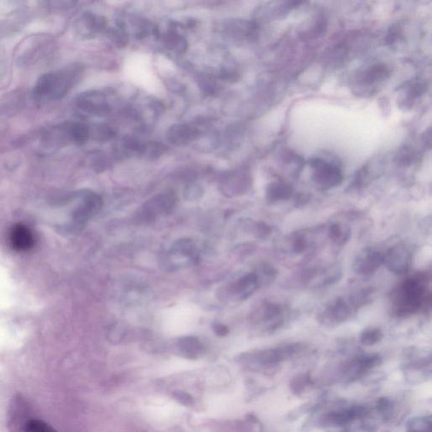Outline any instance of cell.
Here are the masks:
<instances>
[{"label":"cell","mask_w":432,"mask_h":432,"mask_svg":"<svg viewBox=\"0 0 432 432\" xmlns=\"http://www.w3.org/2000/svg\"><path fill=\"white\" fill-rule=\"evenodd\" d=\"M82 69L79 65H71L44 73L33 88V99L40 104L58 101L79 82Z\"/></svg>","instance_id":"6da1fadb"},{"label":"cell","mask_w":432,"mask_h":432,"mask_svg":"<svg viewBox=\"0 0 432 432\" xmlns=\"http://www.w3.org/2000/svg\"><path fill=\"white\" fill-rule=\"evenodd\" d=\"M429 278L427 274H417L404 280L395 289L392 302L394 311L398 317L416 315L430 301L428 291Z\"/></svg>","instance_id":"7a4b0ae2"},{"label":"cell","mask_w":432,"mask_h":432,"mask_svg":"<svg viewBox=\"0 0 432 432\" xmlns=\"http://www.w3.org/2000/svg\"><path fill=\"white\" fill-rule=\"evenodd\" d=\"M90 138V128L77 122H66L52 128L46 135L47 143L54 146L65 144L83 145Z\"/></svg>","instance_id":"3957f363"},{"label":"cell","mask_w":432,"mask_h":432,"mask_svg":"<svg viewBox=\"0 0 432 432\" xmlns=\"http://www.w3.org/2000/svg\"><path fill=\"white\" fill-rule=\"evenodd\" d=\"M310 166L312 169L313 183L320 190H332L341 185L344 179L341 168L334 162L317 157L312 159Z\"/></svg>","instance_id":"277c9868"},{"label":"cell","mask_w":432,"mask_h":432,"mask_svg":"<svg viewBox=\"0 0 432 432\" xmlns=\"http://www.w3.org/2000/svg\"><path fill=\"white\" fill-rule=\"evenodd\" d=\"M356 312L349 297H339L324 306L317 315V320L323 326L334 327L346 322Z\"/></svg>","instance_id":"5b68a950"},{"label":"cell","mask_w":432,"mask_h":432,"mask_svg":"<svg viewBox=\"0 0 432 432\" xmlns=\"http://www.w3.org/2000/svg\"><path fill=\"white\" fill-rule=\"evenodd\" d=\"M289 316V309L277 302H264L253 315V322L263 325L269 332H275L284 326Z\"/></svg>","instance_id":"8992f818"},{"label":"cell","mask_w":432,"mask_h":432,"mask_svg":"<svg viewBox=\"0 0 432 432\" xmlns=\"http://www.w3.org/2000/svg\"><path fill=\"white\" fill-rule=\"evenodd\" d=\"M412 260L411 250L405 243H398L384 253V265L395 275L407 273L411 269Z\"/></svg>","instance_id":"52a82bcc"},{"label":"cell","mask_w":432,"mask_h":432,"mask_svg":"<svg viewBox=\"0 0 432 432\" xmlns=\"http://www.w3.org/2000/svg\"><path fill=\"white\" fill-rule=\"evenodd\" d=\"M384 265V253L367 247L361 251L354 258L353 271L356 275L369 276L375 274Z\"/></svg>","instance_id":"ba28073f"},{"label":"cell","mask_w":432,"mask_h":432,"mask_svg":"<svg viewBox=\"0 0 432 432\" xmlns=\"http://www.w3.org/2000/svg\"><path fill=\"white\" fill-rule=\"evenodd\" d=\"M77 106L83 113L94 116L105 115L109 109L105 95L98 91L87 92L80 95Z\"/></svg>","instance_id":"9c48e42d"},{"label":"cell","mask_w":432,"mask_h":432,"mask_svg":"<svg viewBox=\"0 0 432 432\" xmlns=\"http://www.w3.org/2000/svg\"><path fill=\"white\" fill-rule=\"evenodd\" d=\"M391 71L389 67L384 64H376L365 69L361 73L359 81L361 86L374 90L379 84L389 79Z\"/></svg>","instance_id":"30bf717a"},{"label":"cell","mask_w":432,"mask_h":432,"mask_svg":"<svg viewBox=\"0 0 432 432\" xmlns=\"http://www.w3.org/2000/svg\"><path fill=\"white\" fill-rule=\"evenodd\" d=\"M176 205L175 195L172 193H165L157 195L146 203L145 215L146 219H154L157 214H166L172 212Z\"/></svg>","instance_id":"8fae6325"},{"label":"cell","mask_w":432,"mask_h":432,"mask_svg":"<svg viewBox=\"0 0 432 432\" xmlns=\"http://www.w3.org/2000/svg\"><path fill=\"white\" fill-rule=\"evenodd\" d=\"M10 241L14 250L25 252L34 246L35 239L34 235L27 227L17 224L11 229Z\"/></svg>","instance_id":"7c38bea8"},{"label":"cell","mask_w":432,"mask_h":432,"mask_svg":"<svg viewBox=\"0 0 432 432\" xmlns=\"http://www.w3.org/2000/svg\"><path fill=\"white\" fill-rule=\"evenodd\" d=\"M252 180L249 173L238 171L229 175L223 183L225 192L232 195H241L250 190Z\"/></svg>","instance_id":"4fadbf2b"},{"label":"cell","mask_w":432,"mask_h":432,"mask_svg":"<svg viewBox=\"0 0 432 432\" xmlns=\"http://www.w3.org/2000/svg\"><path fill=\"white\" fill-rule=\"evenodd\" d=\"M199 132L196 128L188 124H175L170 128L168 139L177 146H187L198 138Z\"/></svg>","instance_id":"5bb4252c"},{"label":"cell","mask_w":432,"mask_h":432,"mask_svg":"<svg viewBox=\"0 0 432 432\" xmlns=\"http://www.w3.org/2000/svg\"><path fill=\"white\" fill-rule=\"evenodd\" d=\"M293 194V187L282 181H275L269 183L266 188V198L271 204L289 201Z\"/></svg>","instance_id":"9a60e30c"},{"label":"cell","mask_w":432,"mask_h":432,"mask_svg":"<svg viewBox=\"0 0 432 432\" xmlns=\"http://www.w3.org/2000/svg\"><path fill=\"white\" fill-rule=\"evenodd\" d=\"M260 283V280L257 273H249L234 283L232 291H234V294L238 295L240 299L246 300L257 290Z\"/></svg>","instance_id":"2e32d148"},{"label":"cell","mask_w":432,"mask_h":432,"mask_svg":"<svg viewBox=\"0 0 432 432\" xmlns=\"http://www.w3.org/2000/svg\"><path fill=\"white\" fill-rule=\"evenodd\" d=\"M106 27V21L102 17L94 14H84L78 22L79 32L84 36H93L103 31Z\"/></svg>","instance_id":"e0dca14e"},{"label":"cell","mask_w":432,"mask_h":432,"mask_svg":"<svg viewBox=\"0 0 432 432\" xmlns=\"http://www.w3.org/2000/svg\"><path fill=\"white\" fill-rule=\"evenodd\" d=\"M229 35L236 40L251 41L257 35V25L252 22L236 21L232 22L227 27Z\"/></svg>","instance_id":"ac0fdd59"},{"label":"cell","mask_w":432,"mask_h":432,"mask_svg":"<svg viewBox=\"0 0 432 432\" xmlns=\"http://www.w3.org/2000/svg\"><path fill=\"white\" fill-rule=\"evenodd\" d=\"M327 236L334 245L343 247L352 238V229L341 223H332L328 227Z\"/></svg>","instance_id":"d6986e66"},{"label":"cell","mask_w":432,"mask_h":432,"mask_svg":"<svg viewBox=\"0 0 432 432\" xmlns=\"http://www.w3.org/2000/svg\"><path fill=\"white\" fill-rule=\"evenodd\" d=\"M291 249L295 254H304L313 247V240L306 231L293 234L290 240Z\"/></svg>","instance_id":"ffe728a7"},{"label":"cell","mask_w":432,"mask_h":432,"mask_svg":"<svg viewBox=\"0 0 432 432\" xmlns=\"http://www.w3.org/2000/svg\"><path fill=\"white\" fill-rule=\"evenodd\" d=\"M172 253L184 257L196 258V247L190 239H181L174 243L172 249Z\"/></svg>","instance_id":"44dd1931"},{"label":"cell","mask_w":432,"mask_h":432,"mask_svg":"<svg viewBox=\"0 0 432 432\" xmlns=\"http://www.w3.org/2000/svg\"><path fill=\"white\" fill-rule=\"evenodd\" d=\"M363 413L361 408H353L345 411L331 413L330 420L334 424H343L352 422V420L360 416Z\"/></svg>","instance_id":"7402d4cb"},{"label":"cell","mask_w":432,"mask_h":432,"mask_svg":"<svg viewBox=\"0 0 432 432\" xmlns=\"http://www.w3.org/2000/svg\"><path fill=\"white\" fill-rule=\"evenodd\" d=\"M383 333L381 328L371 327L365 328L361 334L360 341L364 345H374L382 341Z\"/></svg>","instance_id":"603a6c76"},{"label":"cell","mask_w":432,"mask_h":432,"mask_svg":"<svg viewBox=\"0 0 432 432\" xmlns=\"http://www.w3.org/2000/svg\"><path fill=\"white\" fill-rule=\"evenodd\" d=\"M164 43L166 47L169 50L175 52V53H183L186 49V42L182 36L175 34V33L170 32L164 36Z\"/></svg>","instance_id":"cb8c5ba5"},{"label":"cell","mask_w":432,"mask_h":432,"mask_svg":"<svg viewBox=\"0 0 432 432\" xmlns=\"http://www.w3.org/2000/svg\"><path fill=\"white\" fill-rule=\"evenodd\" d=\"M179 347L184 354L192 356L201 352L202 348L201 343L195 337H184L180 339Z\"/></svg>","instance_id":"d4e9b609"},{"label":"cell","mask_w":432,"mask_h":432,"mask_svg":"<svg viewBox=\"0 0 432 432\" xmlns=\"http://www.w3.org/2000/svg\"><path fill=\"white\" fill-rule=\"evenodd\" d=\"M249 227H250L253 234L260 239L268 238L272 232L271 227L264 223H254V221H250Z\"/></svg>","instance_id":"484cf974"},{"label":"cell","mask_w":432,"mask_h":432,"mask_svg":"<svg viewBox=\"0 0 432 432\" xmlns=\"http://www.w3.org/2000/svg\"><path fill=\"white\" fill-rule=\"evenodd\" d=\"M407 88L408 99L412 102L413 100L420 98L426 91L427 84L423 81L417 80L409 84Z\"/></svg>","instance_id":"4316f807"},{"label":"cell","mask_w":432,"mask_h":432,"mask_svg":"<svg viewBox=\"0 0 432 432\" xmlns=\"http://www.w3.org/2000/svg\"><path fill=\"white\" fill-rule=\"evenodd\" d=\"M371 180L370 172L367 168H363L357 172V174L354 177V179L352 183V187L354 190H361L367 185Z\"/></svg>","instance_id":"83f0119b"},{"label":"cell","mask_w":432,"mask_h":432,"mask_svg":"<svg viewBox=\"0 0 432 432\" xmlns=\"http://www.w3.org/2000/svg\"><path fill=\"white\" fill-rule=\"evenodd\" d=\"M416 160V154L411 148L405 147L398 155V163L404 166L411 165Z\"/></svg>","instance_id":"f1b7e54d"},{"label":"cell","mask_w":432,"mask_h":432,"mask_svg":"<svg viewBox=\"0 0 432 432\" xmlns=\"http://www.w3.org/2000/svg\"><path fill=\"white\" fill-rule=\"evenodd\" d=\"M203 194H204V190L198 184H190L184 191V197L190 201H198V199L202 198Z\"/></svg>","instance_id":"f546056e"},{"label":"cell","mask_w":432,"mask_h":432,"mask_svg":"<svg viewBox=\"0 0 432 432\" xmlns=\"http://www.w3.org/2000/svg\"><path fill=\"white\" fill-rule=\"evenodd\" d=\"M91 134H93L95 139L101 140V141H106V140L112 139L114 135H115V133H114L112 128L106 126V125H102V126L95 128L93 133L90 132V136Z\"/></svg>","instance_id":"4dcf8cb0"},{"label":"cell","mask_w":432,"mask_h":432,"mask_svg":"<svg viewBox=\"0 0 432 432\" xmlns=\"http://www.w3.org/2000/svg\"><path fill=\"white\" fill-rule=\"evenodd\" d=\"M110 39L118 47L126 45L128 41L126 32L123 29H113L109 32Z\"/></svg>","instance_id":"1f68e13d"},{"label":"cell","mask_w":432,"mask_h":432,"mask_svg":"<svg viewBox=\"0 0 432 432\" xmlns=\"http://www.w3.org/2000/svg\"><path fill=\"white\" fill-rule=\"evenodd\" d=\"M261 274L267 279L268 282H271V280H275L277 275H278V271H276L275 267H273L271 264H263L261 266L260 269Z\"/></svg>","instance_id":"d6a6232c"},{"label":"cell","mask_w":432,"mask_h":432,"mask_svg":"<svg viewBox=\"0 0 432 432\" xmlns=\"http://www.w3.org/2000/svg\"><path fill=\"white\" fill-rule=\"evenodd\" d=\"M419 426V424H417ZM409 432H431V422L427 424L426 420L420 422L419 427L413 426Z\"/></svg>","instance_id":"836d02e7"},{"label":"cell","mask_w":432,"mask_h":432,"mask_svg":"<svg viewBox=\"0 0 432 432\" xmlns=\"http://www.w3.org/2000/svg\"><path fill=\"white\" fill-rule=\"evenodd\" d=\"M214 331H215V333L219 336H226L229 333L228 328L221 323L215 324V326H214Z\"/></svg>","instance_id":"e575fe53"}]
</instances>
